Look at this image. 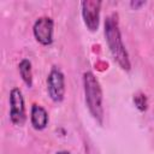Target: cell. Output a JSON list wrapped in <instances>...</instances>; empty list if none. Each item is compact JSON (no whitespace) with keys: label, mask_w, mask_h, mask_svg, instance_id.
<instances>
[{"label":"cell","mask_w":154,"mask_h":154,"mask_svg":"<svg viewBox=\"0 0 154 154\" xmlns=\"http://www.w3.org/2000/svg\"><path fill=\"white\" fill-rule=\"evenodd\" d=\"M47 89L51 99L53 101H61L64 99L65 94V81H64V75L61 73L60 70L53 69L47 78Z\"/></svg>","instance_id":"obj_4"},{"label":"cell","mask_w":154,"mask_h":154,"mask_svg":"<svg viewBox=\"0 0 154 154\" xmlns=\"http://www.w3.org/2000/svg\"><path fill=\"white\" fill-rule=\"evenodd\" d=\"M35 38L43 46H48L53 42V20L48 17L38 18L32 28Z\"/></svg>","instance_id":"obj_6"},{"label":"cell","mask_w":154,"mask_h":154,"mask_svg":"<svg viewBox=\"0 0 154 154\" xmlns=\"http://www.w3.org/2000/svg\"><path fill=\"white\" fill-rule=\"evenodd\" d=\"M48 114L46 109L40 105H32L31 107V124L36 130H42L47 126Z\"/></svg>","instance_id":"obj_7"},{"label":"cell","mask_w":154,"mask_h":154,"mask_svg":"<svg viewBox=\"0 0 154 154\" xmlns=\"http://www.w3.org/2000/svg\"><path fill=\"white\" fill-rule=\"evenodd\" d=\"M18 67H19V73H20L22 78H23V81L25 82V84L31 87L32 85V73H31V64H30V61L28 59H23L19 63Z\"/></svg>","instance_id":"obj_8"},{"label":"cell","mask_w":154,"mask_h":154,"mask_svg":"<svg viewBox=\"0 0 154 154\" xmlns=\"http://www.w3.org/2000/svg\"><path fill=\"white\" fill-rule=\"evenodd\" d=\"M105 34H106L107 42H108V46L111 48V52H112L114 59H117V61L120 64V66L123 69L129 70L130 69V64H129L128 54H126V51H125V48H124V46L122 43L120 34H119L117 20L114 19V16H111V17H108L106 19Z\"/></svg>","instance_id":"obj_2"},{"label":"cell","mask_w":154,"mask_h":154,"mask_svg":"<svg viewBox=\"0 0 154 154\" xmlns=\"http://www.w3.org/2000/svg\"><path fill=\"white\" fill-rule=\"evenodd\" d=\"M10 118L14 125L22 126L25 122V107L22 91L13 88L10 93Z\"/></svg>","instance_id":"obj_3"},{"label":"cell","mask_w":154,"mask_h":154,"mask_svg":"<svg viewBox=\"0 0 154 154\" xmlns=\"http://www.w3.org/2000/svg\"><path fill=\"white\" fill-rule=\"evenodd\" d=\"M100 6L101 1L87 0L82 2V16L84 19V24L90 31H95L99 26Z\"/></svg>","instance_id":"obj_5"},{"label":"cell","mask_w":154,"mask_h":154,"mask_svg":"<svg viewBox=\"0 0 154 154\" xmlns=\"http://www.w3.org/2000/svg\"><path fill=\"white\" fill-rule=\"evenodd\" d=\"M57 154H70L69 152H66V150H61V152H58Z\"/></svg>","instance_id":"obj_9"},{"label":"cell","mask_w":154,"mask_h":154,"mask_svg":"<svg viewBox=\"0 0 154 154\" xmlns=\"http://www.w3.org/2000/svg\"><path fill=\"white\" fill-rule=\"evenodd\" d=\"M83 82H84V93H85V101L88 108L93 114V117L101 123L103 111H102V93L100 84L91 72L84 73Z\"/></svg>","instance_id":"obj_1"}]
</instances>
